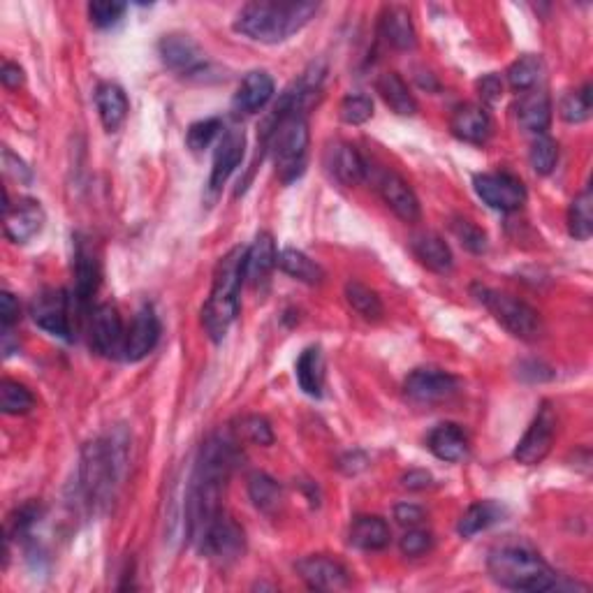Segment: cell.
I'll return each instance as SVG.
<instances>
[{"label":"cell","instance_id":"1","mask_svg":"<svg viewBox=\"0 0 593 593\" xmlns=\"http://www.w3.org/2000/svg\"><path fill=\"white\" fill-rule=\"evenodd\" d=\"M128 443L126 429L119 427L84 445L82 466H79V494L89 510L102 512L112 503L116 487L126 475Z\"/></svg>","mask_w":593,"mask_h":593},{"label":"cell","instance_id":"2","mask_svg":"<svg viewBox=\"0 0 593 593\" xmlns=\"http://www.w3.org/2000/svg\"><path fill=\"white\" fill-rule=\"evenodd\" d=\"M318 7V3L304 0H258L241 7L234 19V31L262 45H278L302 31L316 17Z\"/></svg>","mask_w":593,"mask_h":593},{"label":"cell","instance_id":"3","mask_svg":"<svg viewBox=\"0 0 593 593\" xmlns=\"http://www.w3.org/2000/svg\"><path fill=\"white\" fill-rule=\"evenodd\" d=\"M246 278V248H232L218 262L211 295L202 309V325L211 341H223L239 316V292Z\"/></svg>","mask_w":593,"mask_h":593},{"label":"cell","instance_id":"4","mask_svg":"<svg viewBox=\"0 0 593 593\" xmlns=\"http://www.w3.org/2000/svg\"><path fill=\"white\" fill-rule=\"evenodd\" d=\"M489 575L496 584L515 591H552L559 587V575L540 554L522 545L496 547L487 559Z\"/></svg>","mask_w":593,"mask_h":593},{"label":"cell","instance_id":"5","mask_svg":"<svg viewBox=\"0 0 593 593\" xmlns=\"http://www.w3.org/2000/svg\"><path fill=\"white\" fill-rule=\"evenodd\" d=\"M309 137V123H306L304 114L274 112L272 128L267 130V144L281 181L290 183L302 177L306 153H309Z\"/></svg>","mask_w":593,"mask_h":593},{"label":"cell","instance_id":"6","mask_svg":"<svg viewBox=\"0 0 593 593\" xmlns=\"http://www.w3.org/2000/svg\"><path fill=\"white\" fill-rule=\"evenodd\" d=\"M473 295L478 297V302L492 313V316L508 329L517 339L531 341L540 334V316L536 309H531L529 304L522 299L505 295V292H496L485 285H475Z\"/></svg>","mask_w":593,"mask_h":593},{"label":"cell","instance_id":"7","mask_svg":"<svg viewBox=\"0 0 593 593\" xmlns=\"http://www.w3.org/2000/svg\"><path fill=\"white\" fill-rule=\"evenodd\" d=\"M197 549L216 563L237 561L246 552L244 529L230 515L221 512V517L209 526L200 543H197Z\"/></svg>","mask_w":593,"mask_h":593},{"label":"cell","instance_id":"8","mask_svg":"<svg viewBox=\"0 0 593 593\" xmlns=\"http://www.w3.org/2000/svg\"><path fill=\"white\" fill-rule=\"evenodd\" d=\"M473 186L475 193H478L480 200L485 202L489 209L503 211V214L522 209L526 202L524 183L517 177H512V174H478V177L473 179Z\"/></svg>","mask_w":593,"mask_h":593},{"label":"cell","instance_id":"9","mask_svg":"<svg viewBox=\"0 0 593 593\" xmlns=\"http://www.w3.org/2000/svg\"><path fill=\"white\" fill-rule=\"evenodd\" d=\"M75 309L72 304V297L63 290H47L33 299L31 304V316L33 322L40 329H45L51 336H58V339H70L72 325H70V313Z\"/></svg>","mask_w":593,"mask_h":593},{"label":"cell","instance_id":"10","mask_svg":"<svg viewBox=\"0 0 593 593\" xmlns=\"http://www.w3.org/2000/svg\"><path fill=\"white\" fill-rule=\"evenodd\" d=\"M404 390L408 399L417 401V404H441V401L455 397L459 390V380L448 371L427 366V369H415L406 378Z\"/></svg>","mask_w":593,"mask_h":593},{"label":"cell","instance_id":"11","mask_svg":"<svg viewBox=\"0 0 593 593\" xmlns=\"http://www.w3.org/2000/svg\"><path fill=\"white\" fill-rule=\"evenodd\" d=\"M556 436V415L547 404L533 417L531 427L526 429L522 441L517 443L515 459L524 466H536L543 461L554 445Z\"/></svg>","mask_w":593,"mask_h":593},{"label":"cell","instance_id":"12","mask_svg":"<svg viewBox=\"0 0 593 593\" xmlns=\"http://www.w3.org/2000/svg\"><path fill=\"white\" fill-rule=\"evenodd\" d=\"M91 346L95 353L102 357H116L123 353V343H126V332H123V322L119 311L112 304H98L91 311Z\"/></svg>","mask_w":593,"mask_h":593},{"label":"cell","instance_id":"13","mask_svg":"<svg viewBox=\"0 0 593 593\" xmlns=\"http://www.w3.org/2000/svg\"><path fill=\"white\" fill-rule=\"evenodd\" d=\"M45 228V209L35 200H19L17 204H10L5 195V237L14 244H28L33 237Z\"/></svg>","mask_w":593,"mask_h":593},{"label":"cell","instance_id":"14","mask_svg":"<svg viewBox=\"0 0 593 593\" xmlns=\"http://www.w3.org/2000/svg\"><path fill=\"white\" fill-rule=\"evenodd\" d=\"M297 573L311 589L318 591H339L350 584L348 570L339 561L322 554H313L297 561Z\"/></svg>","mask_w":593,"mask_h":593},{"label":"cell","instance_id":"15","mask_svg":"<svg viewBox=\"0 0 593 593\" xmlns=\"http://www.w3.org/2000/svg\"><path fill=\"white\" fill-rule=\"evenodd\" d=\"M160 339V322L156 311L151 306H144L135 313L130 329L126 332V343H123V357L130 362L144 360L146 355L156 348Z\"/></svg>","mask_w":593,"mask_h":593},{"label":"cell","instance_id":"16","mask_svg":"<svg viewBox=\"0 0 593 593\" xmlns=\"http://www.w3.org/2000/svg\"><path fill=\"white\" fill-rule=\"evenodd\" d=\"M244 151H246L244 130L230 128L216 146L214 167H211V179H209L211 190H221L225 186V181L232 177V172L237 170L241 160H244Z\"/></svg>","mask_w":593,"mask_h":593},{"label":"cell","instance_id":"17","mask_svg":"<svg viewBox=\"0 0 593 593\" xmlns=\"http://www.w3.org/2000/svg\"><path fill=\"white\" fill-rule=\"evenodd\" d=\"M378 190L383 195V200L387 207H390L394 214H397L401 221L406 223H415L420 221L422 209H420V200L413 193V188L394 172H383V177L378 181Z\"/></svg>","mask_w":593,"mask_h":593},{"label":"cell","instance_id":"18","mask_svg":"<svg viewBox=\"0 0 593 593\" xmlns=\"http://www.w3.org/2000/svg\"><path fill=\"white\" fill-rule=\"evenodd\" d=\"M100 283V267L93 248L86 241H77L75 251V290H72V304L77 309H86Z\"/></svg>","mask_w":593,"mask_h":593},{"label":"cell","instance_id":"19","mask_svg":"<svg viewBox=\"0 0 593 593\" xmlns=\"http://www.w3.org/2000/svg\"><path fill=\"white\" fill-rule=\"evenodd\" d=\"M160 58L177 72H197L204 65V54L193 38L183 33H170L158 45Z\"/></svg>","mask_w":593,"mask_h":593},{"label":"cell","instance_id":"20","mask_svg":"<svg viewBox=\"0 0 593 593\" xmlns=\"http://www.w3.org/2000/svg\"><path fill=\"white\" fill-rule=\"evenodd\" d=\"M276 84L269 72L253 70L244 77V82L239 84L237 93H234L232 105L241 114H255L274 98Z\"/></svg>","mask_w":593,"mask_h":593},{"label":"cell","instance_id":"21","mask_svg":"<svg viewBox=\"0 0 593 593\" xmlns=\"http://www.w3.org/2000/svg\"><path fill=\"white\" fill-rule=\"evenodd\" d=\"M450 128L455 137H459L461 142L468 144H485L489 135H492V119H489L487 109L480 105H461L455 109L452 114Z\"/></svg>","mask_w":593,"mask_h":593},{"label":"cell","instance_id":"22","mask_svg":"<svg viewBox=\"0 0 593 593\" xmlns=\"http://www.w3.org/2000/svg\"><path fill=\"white\" fill-rule=\"evenodd\" d=\"M517 121L526 133L531 135H545L552 123V100L545 91H526L519 98L517 107Z\"/></svg>","mask_w":593,"mask_h":593},{"label":"cell","instance_id":"23","mask_svg":"<svg viewBox=\"0 0 593 593\" xmlns=\"http://www.w3.org/2000/svg\"><path fill=\"white\" fill-rule=\"evenodd\" d=\"M327 170L343 186H357L366 179V163L360 151L350 144H334L327 151Z\"/></svg>","mask_w":593,"mask_h":593},{"label":"cell","instance_id":"24","mask_svg":"<svg viewBox=\"0 0 593 593\" xmlns=\"http://www.w3.org/2000/svg\"><path fill=\"white\" fill-rule=\"evenodd\" d=\"M380 35L387 40V45L408 51L415 49L417 45V33L411 19V12L401 5H390L383 10V17H380Z\"/></svg>","mask_w":593,"mask_h":593},{"label":"cell","instance_id":"25","mask_svg":"<svg viewBox=\"0 0 593 593\" xmlns=\"http://www.w3.org/2000/svg\"><path fill=\"white\" fill-rule=\"evenodd\" d=\"M427 445L438 459L448 461V464H459V461H464L468 457V448H471L464 429L452 422L438 424L429 434Z\"/></svg>","mask_w":593,"mask_h":593},{"label":"cell","instance_id":"26","mask_svg":"<svg viewBox=\"0 0 593 593\" xmlns=\"http://www.w3.org/2000/svg\"><path fill=\"white\" fill-rule=\"evenodd\" d=\"M95 107H98L102 126H105L109 133L119 130L130 112L126 91H123L119 84L112 82H102L98 89H95Z\"/></svg>","mask_w":593,"mask_h":593},{"label":"cell","instance_id":"27","mask_svg":"<svg viewBox=\"0 0 593 593\" xmlns=\"http://www.w3.org/2000/svg\"><path fill=\"white\" fill-rule=\"evenodd\" d=\"M390 538H392L390 526H387L383 517H376V515L357 517L348 533L350 545L357 549H364V552H378V549H385L390 545Z\"/></svg>","mask_w":593,"mask_h":593},{"label":"cell","instance_id":"28","mask_svg":"<svg viewBox=\"0 0 593 593\" xmlns=\"http://www.w3.org/2000/svg\"><path fill=\"white\" fill-rule=\"evenodd\" d=\"M276 258H278V251H276V244H274V237L269 232H260L258 237H255L253 246L246 248V278L248 281H253L255 285H260L265 278L269 276V272L276 267Z\"/></svg>","mask_w":593,"mask_h":593},{"label":"cell","instance_id":"29","mask_svg":"<svg viewBox=\"0 0 593 593\" xmlns=\"http://www.w3.org/2000/svg\"><path fill=\"white\" fill-rule=\"evenodd\" d=\"M376 91L387 107L392 109L394 114L399 116H413L417 112V100L415 95L408 89L404 79H401L397 72H383L376 82Z\"/></svg>","mask_w":593,"mask_h":593},{"label":"cell","instance_id":"30","mask_svg":"<svg viewBox=\"0 0 593 593\" xmlns=\"http://www.w3.org/2000/svg\"><path fill=\"white\" fill-rule=\"evenodd\" d=\"M413 253L424 267L436 274H445L452 269V251L438 234H420L413 239Z\"/></svg>","mask_w":593,"mask_h":593},{"label":"cell","instance_id":"31","mask_svg":"<svg viewBox=\"0 0 593 593\" xmlns=\"http://www.w3.org/2000/svg\"><path fill=\"white\" fill-rule=\"evenodd\" d=\"M297 383L309 397H322V385H325V360L318 346L306 348L297 360Z\"/></svg>","mask_w":593,"mask_h":593},{"label":"cell","instance_id":"32","mask_svg":"<svg viewBox=\"0 0 593 593\" xmlns=\"http://www.w3.org/2000/svg\"><path fill=\"white\" fill-rule=\"evenodd\" d=\"M505 517V508L496 501H478L468 508L459 519V533L464 538H473L475 533L487 531L489 526L499 524Z\"/></svg>","mask_w":593,"mask_h":593},{"label":"cell","instance_id":"33","mask_svg":"<svg viewBox=\"0 0 593 593\" xmlns=\"http://www.w3.org/2000/svg\"><path fill=\"white\" fill-rule=\"evenodd\" d=\"M276 267L288 276L297 278V281L309 283V285H316L325 278V272H322L318 262H313L309 255L297 251V248H283L276 258Z\"/></svg>","mask_w":593,"mask_h":593},{"label":"cell","instance_id":"34","mask_svg":"<svg viewBox=\"0 0 593 593\" xmlns=\"http://www.w3.org/2000/svg\"><path fill=\"white\" fill-rule=\"evenodd\" d=\"M248 496H251L255 508L265 515H276L283 505V489L267 473H253L248 478Z\"/></svg>","mask_w":593,"mask_h":593},{"label":"cell","instance_id":"35","mask_svg":"<svg viewBox=\"0 0 593 593\" xmlns=\"http://www.w3.org/2000/svg\"><path fill=\"white\" fill-rule=\"evenodd\" d=\"M568 232L570 237L587 241L593 232V195L591 188H584L580 195L570 202L568 209Z\"/></svg>","mask_w":593,"mask_h":593},{"label":"cell","instance_id":"36","mask_svg":"<svg viewBox=\"0 0 593 593\" xmlns=\"http://www.w3.org/2000/svg\"><path fill=\"white\" fill-rule=\"evenodd\" d=\"M543 72H545L543 58L526 54L522 58H517V61L508 68V82L515 91L526 93L536 89L540 79H543Z\"/></svg>","mask_w":593,"mask_h":593},{"label":"cell","instance_id":"37","mask_svg":"<svg viewBox=\"0 0 593 593\" xmlns=\"http://www.w3.org/2000/svg\"><path fill=\"white\" fill-rule=\"evenodd\" d=\"M33 406L35 397L26 385L10 378H5L3 383H0V411L5 415H24L28 411H33Z\"/></svg>","mask_w":593,"mask_h":593},{"label":"cell","instance_id":"38","mask_svg":"<svg viewBox=\"0 0 593 593\" xmlns=\"http://www.w3.org/2000/svg\"><path fill=\"white\" fill-rule=\"evenodd\" d=\"M346 299L353 309L366 320H380L383 318V302L371 288H366L360 281L346 283Z\"/></svg>","mask_w":593,"mask_h":593},{"label":"cell","instance_id":"39","mask_svg":"<svg viewBox=\"0 0 593 593\" xmlns=\"http://www.w3.org/2000/svg\"><path fill=\"white\" fill-rule=\"evenodd\" d=\"M593 109V98H591V84H584L580 91H570L563 95L559 114L563 121L568 123H584L591 116Z\"/></svg>","mask_w":593,"mask_h":593},{"label":"cell","instance_id":"40","mask_svg":"<svg viewBox=\"0 0 593 593\" xmlns=\"http://www.w3.org/2000/svg\"><path fill=\"white\" fill-rule=\"evenodd\" d=\"M531 167L536 174H549L556 167V160H559V144L554 142L552 137L547 135H538L536 142L531 144V153H529Z\"/></svg>","mask_w":593,"mask_h":593},{"label":"cell","instance_id":"41","mask_svg":"<svg viewBox=\"0 0 593 593\" xmlns=\"http://www.w3.org/2000/svg\"><path fill=\"white\" fill-rule=\"evenodd\" d=\"M339 116L348 126H362V123H366L373 116V102L369 95L364 93H350L341 100Z\"/></svg>","mask_w":593,"mask_h":593},{"label":"cell","instance_id":"42","mask_svg":"<svg viewBox=\"0 0 593 593\" xmlns=\"http://www.w3.org/2000/svg\"><path fill=\"white\" fill-rule=\"evenodd\" d=\"M237 434L244 438V441L253 443V445H262V448H267V445L274 443L272 424H269L265 417H260V415L241 417Z\"/></svg>","mask_w":593,"mask_h":593},{"label":"cell","instance_id":"43","mask_svg":"<svg viewBox=\"0 0 593 593\" xmlns=\"http://www.w3.org/2000/svg\"><path fill=\"white\" fill-rule=\"evenodd\" d=\"M221 130H223L221 119H204V121L193 123V126L188 128V135H186L188 149L195 153L209 149V146L214 144V139L221 135Z\"/></svg>","mask_w":593,"mask_h":593},{"label":"cell","instance_id":"44","mask_svg":"<svg viewBox=\"0 0 593 593\" xmlns=\"http://www.w3.org/2000/svg\"><path fill=\"white\" fill-rule=\"evenodd\" d=\"M123 12H126V5L119 3V0H93L89 5L91 24L98 28L114 26L123 17Z\"/></svg>","mask_w":593,"mask_h":593},{"label":"cell","instance_id":"45","mask_svg":"<svg viewBox=\"0 0 593 593\" xmlns=\"http://www.w3.org/2000/svg\"><path fill=\"white\" fill-rule=\"evenodd\" d=\"M452 232L457 234L461 246H466L471 253L487 251V234L482 232L475 223L466 221V218H457V221L452 223Z\"/></svg>","mask_w":593,"mask_h":593},{"label":"cell","instance_id":"46","mask_svg":"<svg viewBox=\"0 0 593 593\" xmlns=\"http://www.w3.org/2000/svg\"><path fill=\"white\" fill-rule=\"evenodd\" d=\"M40 515H42V508L38 503L21 505V508L10 517V524H7V533H10V536H24V533H28V529H31V526L38 522Z\"/></svg>","mask_w":593,"mask_h":593},{"label":"cell","instance_id":"47","mask_svg":"<svg viewBox=\"0 0 593 593\" xmlns=\"http://www.w3.org/2000/svg\"><path fill=\"white\" fill-rule=\"evenodd\" d=\"M401 552L406 556H422L427 554L431 547H434V538H431L429 531H422V529H413L404 533V538H401Z\"/></svg>","mask_w":593,"mask_h":593},{"label":"cell","instance_id":"48","mask_svg":"<svg viewBox=\"0 0 593 593\" xmlns=\"http://www.w3.org/2000/svg\"><path fill=\"white\" fill-rule=\"evenodd\" d=\"M3 165H5V172L10 174V177H14L21 183H31V179H33L31 167H28L21 158L14 156V153L7 149V146L3 149Z\"/></svg>","mask_w":593,"mask_h":593},{"label":"cell","instance_id":"49","mask_svg":"<svg viewBox=\"0 0 593 593\" xmlns=\"http://www.w3.org/2000/svg\"><path fill=\"white\" fill-rule=\"evenodd\" d=\"M394 519H397L401 526H411L413 529V526H417L424 519V510L420 508V505L401 503V505H397V508H394Z\"/></svg>","mask_w":593,"mask_h":593},{"label":"cell","instance_id":"50","mask_svg":"<svg viewBox=\"0 0 593 593\" xmlns=\"http://www.w3.org/2000/svg\"><path fill=\"white\" fill-rule=\"evenodd\" d=\"M17 320H19V302L14 299V295H10V292H3V295H0V322H3V329H10Z\"/></svg>","mask_w":593,"mask_h":593},{"label":"cell","instance_id":"51","mask_svg":"<svg viewBox=\"0 0 593 593\" xmlns=\"http://www.w3.org/2000/svg\"><path fill=\"white\" fill-rule=\"evenodd\" d=\"M478 91H480L482 100H485V102H496V100H501V95H503V82H501V77H496V75L482 77L480 82H478Z\"/></svg>","mask_w":593,"mask_h":593},{"label":"cell","instance_id":"52","mask_svg":"<svg viewBox=\"0 0 593 593\" xmlns=\"http://www.w3.org/2000/svg\"><path fill=\"white\" fill-rule=\"evenodd\" d=\"M0 82H3L7 89H19V86L24 84V70H21L17 63L5 61L3 70H0Z\"/></svg>","mask_w":593,"mask_h":593},{"label":"cell","instance_id":"53","mask_svg":"<svg viewBox=\"0 0 593 593\" xmlns=\"http://www.w3.org/2000/svg\"><path fill=\"white\" fill-rule=\"evenodd\" d=\"M431 482H434V478H431V473L427 471H408L404 478H401V485L406 489H413V492L431 487Z\"/></svg>","mask_w":593,"mask_h":593}]
</instances>
